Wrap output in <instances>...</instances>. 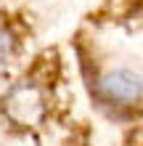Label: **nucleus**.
<instances>
[{"label":"nucleus","instance_id":"obj_1","mask_svg":"<svg viewBox=\"0 0 143 146\" xmlns=\"http://www.w3.org/2000/svg\"><path fill=\"white\" fill-rule=\"evenodd\" d=\"M90 96L109 111H135L143 106V69L135 64H101L88 77Z\"/></svg>","mask_w":143,"mask_h":146},{"label":"nucleus","instance_id":"obj_2","mask_svg":"<svg viewBox=\"0 0 143 146\" xmlns=\"http://www.w3.org/2000/svg\"><path fill=\"white\" fill-rule=\"evenodd\" d=\"M0 109L13 127H24V130L37 127L48 117V90L32 77L16 80L5 90Z\"/></svg>","mask_w":143,"mask_h":146},{"label":"nucleus","instance_id":"obj_3","mask_svg":"<svg viewBox=\"0 0 143 146\" xmlns=\"http://www.w3.org/2000/svg\"><path fill=\"white\" fill-rule=\"evenodd\" d=\"M21 56V37L19 32L13 29L11 21L0 19V80L11 74V69L16 66Z\"/></svg>","mask_w":143,"mask_h":146}]
</instances>
